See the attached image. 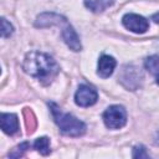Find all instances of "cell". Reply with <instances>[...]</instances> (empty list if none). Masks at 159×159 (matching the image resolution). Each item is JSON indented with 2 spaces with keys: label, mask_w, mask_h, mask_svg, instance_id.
Listing matches in <instances>:
<instances>
[{
  "label": "cell",
  "mask_w": 159,
  "mask_h": 159,
  "mask_svg": "<svg viewBox=\"0 0 159 159\" xmlns=\"http://www.w3.org/2000/svg\"><path fill=\"white\" fill-rule=\"evenodd\" d=\"M22 68L27 75L37 78L43 84L50 83L60 71L57 62L51 56L39 51L29 52L25 56Z\"/></svg>",
  "instance_id": "6da1fadb"
},
{
  "label": "cell",
  "mask_w": 159,
  "mask_h": 159,
  "mask_svg": "<svg viewBox=\"0 0 159 159\" xmlns=\"http://www.w3.org/2000/svg\"><path fill=\"white\" fill-rule=\"evenodd\" d=\"M48 106L51 108L55 122L58 125L62 134L68 135V137H80L84 134L86 125L82 120L77 119L75 116L70 113H63L55 103H48Z\"/></svg>",
  "instance_id": "7a4b0ae2"
},
{
  "label": "cell",
  "mask_w": 159,
  "mask_h": 159,
  "mask_svg": "<svg viewBox=\"0 0 159 159\" xmlns=\"http://www.w3.org/2000/svg\"><path fill=\"white\" fill-rule=\"evenodd\" d=\"M103 122L111 129H119L127 123V112L122 106H111L103 113Z\"/></svg>",
  "instance_id": "3957f363"
},
{
  "label": "cell",
  "mask_w": 159,
  "mask_h": 159,
  "mask_svg": "<svg viewBox=\"0 0 159 159\" xmlns=\"http://www.w3.org/2000/svg\"><path fill=\"white\" fill-rule=\"evenodd\" d=\"M119 81L122 82V84L124 87L134 91L140 86L142 73L134 66H124L119 75Z\"/></svg>",
  "instance_id": "277c9868"
},
{
  "label": "cell",
  "mask_w": 159,
  "mask_h": 159,
  "mask_svg": "<svg viewBox=\"0 0 159 159\" xmlns=\"http://www.w3.org/2000/svg\"><path fill=\"white\" fill-rule=\"evenodd\" d=\"M98 99L97 91L87 84H81L75 94V102L80 107H89L93 106Z\"/></svg>",
  "instance_id": "5b68a950"
},
{
  "label": "cell",
  "mask_w": 159,
  "mask_h": 159,
  "mask_svg": "<svg viewBox=\"0 0 159 159\" xmlns=\"http://www.w3.org/2000/svg\"><path fill=\"white\" fill-rule=\"evenodd\" d=\"M123 26L132 32L143 34L149 29V22L145 17L137 15V14H127L122 19Z\"/></svg>",
  "instance_id": "8992f818"
},
{
  "label": "cell",
  "mask_w": 159,
  "mask_h": 159,
  "mask_svg": "<svg viewBox=\"0 0 159 159\" xmlns=\"http://www.w3.org/2000/svg\"><path fill=\"white\" fill-rule=\"evenodd\" d=\"M66 22H67L66 17H63V16H61L58 14L43 12V14L37 16L35 25H36V27H48V26H53V25L63 26Z\"/></svg>",
  "instance_id": "52a82bcc"
},
{
  "label": "cell",
  "mask_w": 159,
  "mask_h": 159,
  "mask_svg": "<svg viewBox=\"0 0 159 159\" xmlns=\"http://www.w3.org/2000/svg\"><path fill=\"white\" fill-rule=\"evenodd\" d=\"M63 30H62V37L66 42V45L72 50V51H80L82 48L81 46V41H80V37L78 35L76 34V31L73 30V27L66 22L63 26Z\"/></svg>",
  "instance_id": "ba28073f"
},
{
  "label": "cell",
  "mask_w": 159,
  "mask_h": 159,
  "mask_svg": "<svg viewBox=\"0 0 159 159\" xmlns=\"http://www.w3.org/2000/svg\"><path fill=\"white\" fill-rule=\"evenodd\" d=\"M116 65H117V62L112 56L103 55L98 60V66H97L98 70H97V72L102 78H107L113 73V71L116 68Z\"/></svg>",
  "instance_id": "9c48e42d"
},
{
  "label": "cell",
  "mask_w": 159,
  "mask_h": 159,
  "mask_svg": "<svg viewBox=\"0 0 159 159\" xmlns=\"http://www.w3.org/2000/svg\"><path fill=\"white\" fill-rule=\"evenodd\" d=\"M1 129L9 135H14L19 132V119L16 114L2 113L1 114Z\"/></svg>",
  "instance_id": "30bf717a"
},
{
  "label": "cell",
  "mask_w": 159,
  "mask_h": 159,
  "mask_svg": "<svg viewBox=\"0 0 159 159\" xmlns=\"http://www.w3.org/2000/svg\"><path fill=\"white\" fill-rule=\"evenodd\" d=\"M84 5L93 12H102L113 5V0H84Z\"/></svg>",
  "instance_id": "8fae6325"
},
{
  "label": "cell",
  "mask_w": 159,
  "mask_h": 159,
  "mask_svg": "<svg viewBox=\"0 0 159 159\" xmlns=\"http://www.w3.org/2000/svg\"><path fill=\"white\" fill-rule=\"evenodd\" d=\"M34 148L41 153L42 155H47L50 153V139L47 137H40L35 140Z\"/></svg>",
  "instance_id": "7c38bea8"
},
{
  "label": "cell",
  "mask_w": 159,
  "mask_h": 159,
  "mask_svg": "<svg viewBox=\"0 0 159 159\" xmlns=\"http://www.w3.org/2000/svg\"><path fill=\"white\" fill-rule=\"evenodd\" d=\"M144 67L153 75H159V55L148 57L144 62Z\"/></svg>",
  "instance_id": "4fadbf2b"
},
{
  "label": "cell",
  "mask_w": 159,
  "mask_h": 159,
  "mask_svg": "<svg viewBox=\"0 0 159 159\" xmlns=\"http://www.w3.org/2000/svg\"><path fill=\"white\" fill-rule=\"evenodd\" d=\"M27 149H30V143H29V142H24V143H21L20 145H17L15 149H12V150L9 153V157H10V158H20V157L24 155V153H25Z\"/></svg>",
  "instance_id": "5bb4252c"
},
{
  "label": "cell",
  "mask_w": 159,
  "mask_h": 159,
  "mask_svg": "<svg viewBox=\"0 0 159 159\" xmlns=\"http://www.w3.org/2000/svg\"><path fill=\"white\" fill-rule=\"evenodd\" d=\"M25 117H26L27 132H29V133H32V132L35 130V127H36V120H35L34 113H32L30 109H26V111H25Z\"/></svg>",
  "instance_id": "9a60e30c"
},
{
  "label": "cell",
  "mask_w": 159,
  "mask_h": 159,
  "mask_svg": "<svg viewBox=\"0 0 159 159\" xmlns=\"http://www.w3.org/2000/svg\"><path fill=\"white\" fill-rule=\"evenodd\" d=\"M12 31H14L12 25L5 17H2L1 19V36L2 37H9L12 34Z\"/></svg>",
  "instance_id": "2e32d148"
},
{
  "label": "cell",
  "mask_w": 159,
  "mask_h": 159,
  "mask_svg": "<svg viewBox=\"0 0 159 159\" xmlns=\"http://www.w3.org/2000/svg\"><path fill=\"white\" fill-rule=\"evenodd\" d=\"M133 158H149V154L147 153L145 148L143 145H138L133 149Z\"/></svg>",
  "instance_id": "e0dca14e"
},
{
  "label": "cell",
  "mask_w": 159,
  "mask_h": 159,
  "mask_svg": "<svg viewBox=\"0 0 159 159\" xmlns=\"http://www.w3.org/2000/svg\"><path fill=\"white\" fill-rule=\"evenodd\" d=\"M153 20H154L155 22H159V14H157V15H154V16H153Z\"/></svg>",
  "instance_id": "ac0fdd59"
},
{
  "label": "cell",
  "mask_w": 159,
  "mask_h": 159,
  "mask_svg": "<svg viewBox=\"0 0 159 159\" xmlns=\"http://www.w3.org/2000/svg\"><path fill=\"white\" fill-rule=\"evenodd\" d=\"M157 83H158V84H159V76H158V77H157Z\"/></svg>",
  "instance_id": "d6986e66"
}]
</instances>
